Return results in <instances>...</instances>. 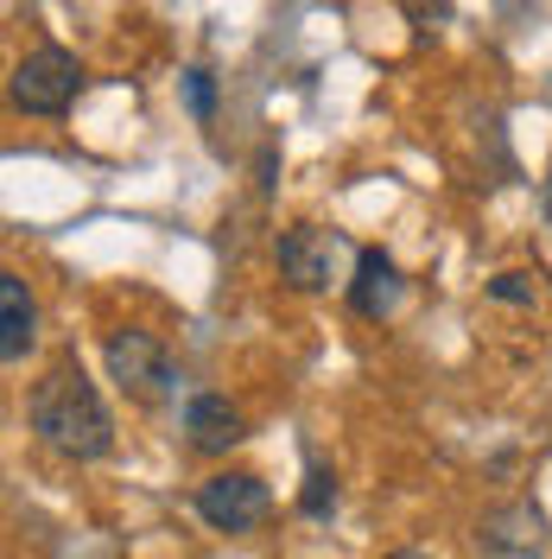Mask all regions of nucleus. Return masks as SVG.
<instances>
[{
	"instance_id": "obj_1",
	"label": "nucleus",
	"mask_w": 552,
	"mask_h": 559,
	"mask_svg": "<svg viewBox=\"0 0 552 559\" xmlns=\"http://www.w3.org/2000/svg\"><path fill=\"white\" fill-rule=\"evenodd\" d=\"M26 419H33L38 439L64 457H103L108 445H115V419H108L96 382H89L76 362H58L45 382H33Z\"/></svg>"
},
{
	"instance_id": "obj_2",
	"label": "nucleus",
	"mask_w": 552,
	"mask_h": 559,
	"mask_svg": "<svg viewBox=\"0 0 552 559\" xmlns=\"http://www.w3.org/2000/svg\"><path fill=\"white\" fill-rule=\"evenodd\" d=\"M76 90H83V64L64 45H38L13 64V103L26 115H64L76 103Z\"/></svg>"
},
{
	"instance_id": "obj_3",
	"label": "nucleus",
	"mask_w": 552,
	"mask_h": 559,
	"mask_svg": "<svg viewBox=\"0 0 552 559\" xmlns=\"http://www.w3.org/2000/svg\"><path fill=\"white\" fill-rule=\"evenodd\" d=\"M103 356H108V376L121 382V394H134V401H166L178 388L172 356H166V344L153 331H115L103 344Z\"/></svg>"
},
{
	"instance_id": "obj_4",
	"label": "nucleus",
	"mask_w": 552,
	"mask_h": 559,
	"mask_svg": "<svg viewBox=\"0 0 552 559\" xmlns=\"http://www.w3.org/2000/svg\"><path fill=\"white\" fill-rule=\"evenodd\" d=\"M267 509H274V496H267L261 477H248V471H223V477H209L197 489V515L216 534H248L254 522H267Z\"/></svg>"
},
{
	"instance_id": "obj_5",
	"label": "nucleus",
	"mask_w": 552,
	"mask_h": 559,
	"mask_svg": "<svg viewBox=\"0 0 552 559\" xmlns=\"http://www.w3.org/2000/svg\"><path fill=\"white\" fill-rule=\"evenodd\" d=\"M349 248L337 229H311V223H299V229H286L279 236V274L292 280L299 293H324L331 280H337V261H344Z\"/></svg>"
},
{
	"instance_id": "obj_6",
	"label": "nucleus",
	"mask_w": 552,
	"mask_h": 559,
	"mask_svg": "<svg viewBox=\"0 0 552 559\" xmlns=\"http://www.w3.org/2000/svg\"><path fill=\"white\" fill-rule=\"evenodd\" d=\"M477 559H540V515L527 502H508L477 522Z\"/></svg>"
},
{
	"instance_id": "obj_7",
	"label": "nucleus",
	"mask_w": 552,
	"mask_h": 559,
	"mask_svg": "<svg viewBox=\"0 0 552 559\" xmlns=\"http://www.w3.org/2000/svg\"><path fill=\"white\" fill-rule=\"evenodd\" d=\"M349 306L362 318H387L400 306V267L387 248H356V280H349Z\"/></svg>"
},
{
	"instance_id": "obj_8",
	"label": "nucleus",
	"mask_w": 552,
	"mask_h": 559,
	"mask_svg": "<svg viewBox=\"0 0 552 559\" xmlns=\"http://www.w3.org/2000/svg\"><path fill=\"white\" fill-rule=\"evenodd\" d=\"M184 432L197 452H229L242 439V414L229 407V394H191L184 401Z\"/></svg>"
},
{
	"instance_id": "obj_9",
	"label": "nucleus",
	"mask_w": 552,
	"mask_h": 559,
	"mask_svg": "<svg viewBox=\"0 0 552 559\" xmlns=\"http://www.w3.org/2000/svg\"><path fill=\"white\" fill-rule=\"evenodd\" d=\"M33 293H26V280L20 274H0V356L7 362H20L26 349H33Z\"/></svg>"
},
{
	"instance_id": "obj_10",
	"label": "nucleus",
	"mask_w": 552,
	"mask_h": 559,
	"mask_svg": "<svg viewBox=\"0 0 552 559\" xmlns=\"http://www.w3.org/2000/svg\"><path fill=\"white\" fill-rule=\"evenodd\" d=\"M331 502H337V477H331L324 464H311V477H305V496H299V509H305V515H331Z\"/></svg>"
},
{
	"instance_id": "obj_11",
	"label": "nucleus",
	"mask_w": 552,
	"mask_h": 559,
	"mask_svg": "<svg viewBox=\"0 0 552 559\" xmlns=\"http://www.w3.org/2000/svg\"><path fill=\"white\" fill-rule=\"evenodd\" d=\"M184 103H191V115H197V121H209V115H216V83H209V70H184Z\"/></svg>"
},
{
	"instance_id": "obj_12",
	"label": "nucleus",
	"mask_w": 552,
	"mask_h": 559,
	"mask_svg": "<svg viewBox=\"0 0 552 559\" xmlns=\"http://www.w3.org/2000/svg\"><path fill=\"white\" fill-rule=\"evenodd\" d=\"M489 293H495L502 306H533V280L527 274H495L489 280Z\"/></svg>"
},
{
	"instance_id": "obj_13",
	"label": "nucleus",
	"mask_w": 552,
	"mask_h": 559,
	"mask_svg": "<svg viewBox=\"0 0 552 559\" xmlns=\"http://www.w3.org/2000/svg\"><path fill=\"white\" fill-rule=\"evenodd\" d=\"M387 559H432V554H419V547H400V554H387Z\"/></svg>"
},
{
	"instance_id": "obj_14",
	"label": "nucleus",
	"mask_w": 552,
	"mask_h": 559,
	"mask_svg": "<svg viewBox=\"0 0 552 559\" xmlns=\"http://www.w3.org/2000/svg\"><path fill=\"white\" fill-rule=\"evenodd\" d=\"M547 216H552V178H547Z\"/></svg>"
}]
</instances>
